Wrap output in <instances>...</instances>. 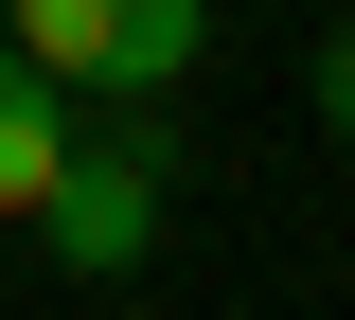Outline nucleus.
<instances>
[{"instance_id":"obj_4","label":"nucleus","mask_w":355,"mask_h":320,"mask_svg":"<svg viewBox=\"0 0 355 320\" xmlns=\"http://www.w3.org/2000/svg\"><path fill=\"white\" fill-rule=\"evenodd\" d=\"M320 125L355 142V18H338V36H320Z\"/></svg>"},{"instance_id":"obj_2","label":"nucleus","mask_w":355,"mask_h":320,"mask_svg":"<svg viewBox=\"0 0 355 320\" xmlns=\"http://www.w3.org/2000/svg\"><path fill=\"white\" fill-rule=\"evenodd\" d=\"M36 249L71 285H125L142 249H160V107H125V125H71V178L36 196Z\"/></svg>"},{"instance_id":"obj_3","label":"nucleus","mask_w":355,"mask_h":320,"mask_svg":"<svg viewBox=\"0 0 355 320\" xmlns=\"http://www.w3.org/2000/svg\"><path fill=\"white\" fill-rule=\"evenodd\" d=\"M71 178V107H53V71L18 36H0V231H36V196Z\"/></svg>"},{"instance_id":"obj_1","label":"nucleus","mask_w":355,"mask_h":320,"mask_svg":"<svg viewBox=\"0 0 355 320\" xmlns=\"http://www.w3.org/2000/svg\"><path fill=\"white\" fill-rule=\"evenodd\" d=\"M0 36L36 53L53 90H89V107H160L214 53V0H0Z\"/></svg>"}]
</instances>
